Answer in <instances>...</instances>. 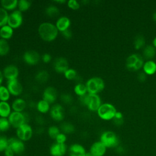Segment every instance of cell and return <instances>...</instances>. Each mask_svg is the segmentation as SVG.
Returning a JSON list of instances; mask_svg holds the SVG:
<instances>
[{
	"mask_svg": "<svg viewBox=\"0 0 156 156\" xmlns=\"http://www.w3.org/2000/svg\"><path fill=\"white\" fill-rule=\"evenodd\" d=\"M38 32L40 38L48 42L55 40L58 34V30L55 25L49 22H44L40 24Z\"/></svg>",
	"mask_w": 156,
	"mask_h": 156,
	"instance_id": "obj_1",
	"label": "cell"
},
{
	"mask_svg": "<svg viewBox=\"0 0 156 156\" xmlns=\"http://www.w3.org/2000/svg\"><path fill=\"white\" fill-rule=\"evenodd\" d=\"M79 100L81 104L86 105L91 111H98L99 107L101 105V98L97 94H89L79 97Z\"/></svg>",
	"mask_w": 156,
	"mask_h": 156,
	"instance_id": "obj_2",
	"label": "cell"
},
{
	"mask_svg": "<svg viewBox=\"0 0 156 156\" xmlns=\"http://www.w3.org/2000/svg\"><path fill=\"white\" fill-rule=\"evenodd\" d=\"M87 92L89 94H97L102 91L105 87L103 79L99 77H93L89 79L85 83Z\"/></svg>",
	"mask_w": 156,
	"mask_h": 156,
	"instance_id": "obj_3",
	"label": "cell"
},
{
	"mask_svg": "<svg viewBox=\"0 0 156 156\" xmlns=\"http://www.w3.org/2000/svg\"><path fill=\"white\" fill-rule=\"evenodd\" d=\"M29 118V115L25 113L13 111L9 116L8 119L11 126L16 129L21 125L28 123Z\"/></svg>",
	"mask_w": 156,
	"mask_h": 156,
	"instance_id": "obj_4",
	"label": "cell"
},
{
	"mask_svg": "<svg viewBox=\"0 0 156 156\" xmlns=\"http://www.w3.org/2000/svg\"><path fill=\"white\" fill-rule=\"evenodd\" d=\"M97 112L100 118L104 120H110L113 119L116 113V110L112 104L104 103L101 104Z\"/></svg>",
	"mask_w": 156,
	"mask_h": 156,
	"instance_id": "obj_5",
	"label": "cell"
},
{
	"mask_svg": "<svg viewBox=\"0 0 156 156\" xmlns=\"http://www.w3.org/2000/svg\"><path fill=\"white\" fill-rule=\"evenodd\" d=\"M107 148L115 147L119 144V140L116 135L112 131L104 132L99 140Z\"/></svg>",
	"mask_w": 156,
	"mask_h": 156,
	"instance_id": "obj_6",
	"label": "cell"
},
{
	"mask_svg": "<svg viewBox=\"0 0 156 156\" xmlns=\"http://www.w3.org/2000/svg\"><path fill=\"white\" fill-rule=\"evenodd\" d=\"M16 137L23 142L30 140L33 135V129L28 124L26 123L16 129Z\"/></svg>",
	"mask_w": 156,
	"mask_h": 156,
	"instance_id": "obj_7",
	"label": "cell"
},
{
	"mask_svg": "<svg viewBox=\"0 0 156 156\" xmlns=\"http://www.w3.org/2000/svg\"><path fill=\"white\" fill-rule=\"evenodd\" d=\"M143 65L142 57L140 54H133L129 55L126 60V66L130 71L140 69Z\"/></svg>",
	"mask_w": 156,
	"mask_h": 156,
	"instance_id": "obj_8",
	"label": "cell"
},
{
	"mask_svg": "<svg viewBox=\"0 0 156 156\" xmlns=\"http://www.w3.org/2000/svg\"><path fill=\"white\" fill-rule=\"evenodd\" d=\"M23 21L22 12L18 10H15L9 15L7 24L12 29H16L21 26Z\"/></svg>",
	"mask_w": 156,
	"mask_h": 156,
	"instance_id": "obj_9",
	"label": "cell"
},
{
	"mask_svg": "<svg viewBox=\"0 0 156 156\" xmlns=\"http://www.w3.org/2000/svg\"><path fill=\"white\" fill-rule=\"evenodd\" d=\"M8 146L14 152L15 155H21L25 151L24 142L17 137H12L8 139Z\"/></svg>",
	"mask_w": 156,
	"mask_h": 156,
	"instance_id": "obj_10",
	"label": "cell"
},
{
	"mask_svg": "<svg viewBox=\"0 0 156 156\" xmlns=\"http://www.w3.org/2000/svg\"><path fill=\"white\" fill-rule=\"evenodd\" d=\"M6 87L10 94L14 96H20L23 92V86L18 79L8 80Z\"/></svg>",
	"mask_w": 156,
	"mask_h": 156,
	"instance_id": "obj_11",
	"label": "cell"
},
{
	"mask_svg": "<svg viewBox=\"0 0 156 156\" xmlns=\"http://www.w3.org/2000/svg\"><path fill=\"white\" fill-rule=\"evenodd\" d=\"M50 116L55 121H62L65 117V110L59 104H54L49 110Z\"/></svg>",
	"mask_w": 156,
	"mask_h": 156,
	"instance_id": "obj_12",
	"label": "cell"
},
{
	"mask_svg": "<svg viewBox=\"0 0 156 156\" xmlns=\"http://www.w3.org/2000/svg\"><path fill=\"white\" fill-rule=\"evenodd\" d=\"M40 58L38 52L32 50L26 51L23 55L24 62L26 64L32 66L37 65L40 61Z\"/></svg>",
	"mask_w": 156,
	"mask_h": 156,
	"instance_id": "obj_13",
	"label": "cell"
},
{
	"mask_svg": "<svg viewBox=\"0 0 156 156\" xmlns=\"http://www.w3.org/2000/svg\"><path fill=\"white\" fill-rule=\"evenodd\" d=\"M3 76L7 81L17 79L19 75V70L16 66L14 65H9L6 66L2 71Z\"/></svg>",
	"mask_w": 156,
	"mask_h": 156,
	"instance_id": "obj_14",
	"label": "cell"
},
{
	"mask_svg": "<svg viewBox=\"0 0 156 156\" xmlns=\"http://www.w3.org/2000/svg\"><path fill=\"white\" fill-rule=\"evenodd\" d=\"M68 148L66 144H60L55 142L49 147V154L51 156H64Z\"/></svg>",
	"mask_w": 156,
	"mask_h": 156,
	"instance_id": "obj_15",
	"label": "cell"
},
{
	"mask_svg": "<svg viewBox=\"0 0 156 156\" xmlns=\"http://www.w3.org/2000/svg\"><path fill=\"white\" fill-rule=\"evenodd\" d=\"M53 68L57 73L63 74L69 68L68 62L64 57H58L55 59L53 63Z\"/></svg>",
	"mask_w": 156,
	"mask_h": 156,
	"instance_id": "obj_16",
	"label": "cell"
},
{
	"mask_svg": "<svg viewBox=\"0 0 156 156\" xmlns=\"http://www.w3.org/2000/svg\"><path fill=\"white\" fill-rule=\"evenodd\" d=\"M106 151L107 147L100 141H98L91 144L89 152L93 156H104Z\"/></svg>",
	"mask_w": 156,
	"mask_h": 156,
	"instance_id": "obj_17",
	"label": "cell"
},
{
	"mask_svg": "<svg viewBox=\"0 0 156 156\" xmlns=\"http://www.w3.org/2000/svg\"><path fill=\"white\" fill-rule=\"evenodd\" d=\"M69 156H85V148L79 143H73L68 149Z\"/></svg>",
	"mask_w": 156,
	"mask_h": 156,
	"instance_id": "obj_18",
	"label": "cell"
},
{
	"mask_svg": "<svg viewBox=\"0 0 156 156\" xmlns=\"http://www.w3.org/2000/svg\"><path fill=\"white\" fill-rule=\"evenodd\" d=\"M57 97V93L56 89L51 86L46 87L43 93V99L45 100L50 104L54 103Z\"/></svg>",
	"mask_w": 156,
	"mask_h": 156,
	"instance_id": "obj_19",
	"label": "cell"
},
{
	"mask_svg": "<svg viewBox=\"0 0 156 156\" xmlns=\"http://www.w3.org/2000/svg\"><path fill=\"white\" fill-rule=\"evenodd\" d=\"M55 25L58 32H63V31L69 29L71 26V21L67 16H63L57 19Z\"/></svg>",
	"mask_w": 156,
	"mask_h": 156,
	"instance_id": "obj_20",
	"label": "cell"
},
{
	"mask_svg": "<svg viewBox=\"0 0 156 156\" xmlns=\"http://www.w3.org/2000/svg\"><path fill=\"white\" fill-rule=\"evenodd\" d=\"M27 103L26 101L22 98L15 99L11 105L12 109L13 112H23L26 108Z\"/></svg>",
	"mask_w": 156,
	"mask_h": 156,
	"instance_id": "obj_21",
	"label": "cell"
},
{
	"mask_svg": "<svg viewBox=\"0 0 156 156\" xmlns=\"http://www.w3.org/2000/svg\"><path fill=\"white\" fill-rule=\"evenodd\" d=\"M12 113V107L7 102L0 101V117L8 118Z\"/></svg>",
	"mask_w": 156,
	"mask_h": 156,
	"instance_id": "obj_22",
	"label": "cell"
},
{
	"mask_svg": "<svg viewBox=\"0 0 156 156\" xmlns=\"http://www.w3.org/2000/svg\"><path fill=\"white\" fill-rule=\"evenodd\" d=\"M13 34V29L8 24L0 27V37L2 39L7 40L12 38Z\"/></svg>",
	"mask_w": 156,
	"mask_h": 156,
	"instance_id": "obj_23",
	"label": "cell"
},
{
	"mask_svg": "<svg viewBox=\"0 0 156 156\" xmlns=\"http://www.w3.org/2000/svg\"><path fill=\"white\" fill-rule=\"evenodd\" d=\"M17 0H2L1 1V7L6 11H14L18 7Z\"/></svg>",
	"mask_w": 156,
	"mask_h": 156,
	"instance_id": "obj_24",
	"label": "cell"
},
{
	"mask_svg": "<svg viewBox=\"0 0 156 156\" xmlns=\"http://www.w3.org/2000/svg\"><path fill=\"white\" fill-rule=\"evenodd\" d=\"M144 72L146 74H154L156 72V63L152 60H147L143 64Z\"/></svg>",
	"mask_w": 156,
	"mask_h": 156,
	"instance_id": "obj_25",
	"label": "cell"
},
{
	"mask_svg": "<svg viewBox=\"0 0 156 156\" xmlns=\"http://www.w3.org/2000/svg\"><path fill=\"white\" fill-rule=\"evenodd\" d=\"M36 108L41 113H46L50 110V104L44 99H41L37 103Z\"/></svg>",
	"mask_w": 156,
	"mask_h": 156,
	"instance_id": "obj_26",
	"label": "cell"
},
{
	"mask_svg": "<svg viewBox=\"0 0 156 156\" xmlns=\"http://www.w3.org/2000/svg\"><path fill=\"white\" fill-rule=\"evenodd\" d=\"M61 132L65 134H71L75 131L74 126L69 122H63L60 125Z\"/></svg>",
	"mask_w": 156,
	"mask_h": 156,
	"instance_id": "obj_27",
	"label": "cell"
},
{
	"mask_svg": "<svg viewBox=\"0 0 156 156\" xmlns=\"http://www.w3.org/2000/svg\"><path fill=\"white\" fill-rule=\"evenodd\" d=\"M74 91L79 97L83 96L88 93L85 84L82 83H77L74 87Z\"/></svg>",
	"mask_w": 156,
	"mask_h": 156,
	"instance_id": "obj_28",
	"label": "cell"
},
{
	"mask_svg": "<svg viewBox=\"0 0 156 156\" xmlns=\"http://www.w3.org/2000/svg\"><path fill=\"white\" fill-rule=\"evenodd\" d=\"M35 78L39 83H45L49 79V74L45 70H40L36 73Z\"/></svg>",
	"mask_w": 156,
	"mask_h": 156,
	"instance_id": "obj_29",
	"label": "cell"
},
{
	"mask_svg": "<svg viewBox=\"0 0 156 156\" xmlns=\"http://www.w3.org/2000/svg\"><path fill=\"white\" fill-rule=\"evenodd\" d=\"M60 12L58 8L54 5H50L48 6L45 9V13L49 17L54 18L58 15Z\"/></svg>",
	"mask_w": 156,
	"mask_h": 156,
	"instance_id": "obj_30",
	"label": "cell"
},
{
	"mask_svg": "<svg viewBox=\"0 0 156 156\" xmlns=\"http://www.w3.org/2000/svg\"><path fill=\"white\" fill-rule=\"evenodd\" d=\"M10 46L7 40L0 38V56H5L9 52Z\"/></svg>",
	"mask_w": 156,
	"mask_h": 156,
	"instance_id": "obj_31",
	"label": "cell"
},
{
	"mask_svg": "<svg viewBox=\"0 0 156 156\" xmlns=\"http://www.w3.org/2000/svg\"><path fill=\"white\" fill-rule=\"evenodd\" d=\"M155 52L156 51H155V47L151 45H148L144 49L143 55L145 58L147 59H150L153 58L155 56Z\"/></svg>",
	"mask_w": 156,
	"mask_h": 156,
	"instance_id": "obj_32",
	"label": "cell"
},
{
	"mask_svg": "<svg viewBox=\"0 0 156 156\" xmlns=\"http://www.w3.org/2000/svg\"><path fill=\"white\" fill-rule=\"evenodd\" d=\"M10 94L7 88V87L1 85L0 86V101L7 102L10 99Z\"/></svg>",
	"mask_w": 156,
	"mask_h": 156,
	"instance_id": "obj_33",
	"label": "cell"
},
{
	"mask_svg": "<svg viewBox=\"0 0 156 156\" xmlns=\"http://www.w3.org/2000/svg\"><path fill=\"white\" fill-rule=\"evenodd\" d=\"M9 15L7 11L0 7V27L7 24Z\"/></svg>",
	"mask_w": 156,
	"mask_h": 156,
	"instance_id": "obj_34",
	"label": "cell"
},
{
	"mask_svg": "<svg viewBox=\"0 0 156 156\" xmlns=\"http://www.w3.org/2000/svg\"><path fill=\"white\" fill-rule=\"evenodd\" d=\"M31 6L30 1L28 0H20L18 2V9L21 12H24L29 10Z\"/></svg>",
	"mask_w": 156,
	"mask_h": 156,
	"instance_id": "obj_35",
	"label": "cell"
},
{
	"mask_svg": "<svg viewBox=\"0 0 156 156\" xmlns=\"http://www.w3.org/2000/svg\"><path fill=\"white\" fill-rule=\"evenodd\" d=\"M11 125L8 118L0 117V132H5L9 130Z\"/></svg>",
	"mask_w": 156,
	"mask_h": 156,
	"instance_id": "obj_36",
	"label": "cell"
},
{
	"mask_svg": "<svg viewBox=\"0 0 156 156\" xmlns=\"http://www.w3.org/2000/svg\"><path fill=\"white\" fill-rule=\"evenodd\" d=\"M60 129L56 126H51L48 129V134L49 136L55 140L57 136L60 133Z\"/></svg>",
	"mask_w": 156,
	"mask_h": 156,
	"instance_id": "obj_37",
	"label": "cell"
},
{
	"mask_svg": "<svg viewBox=\"0 0 156 156\" xmlns=\"http://www.w3.org/2000/svg\"><path fill=\"white\" fill-rule=\"evenodd\" d=\"M65 77L68 80H74L77 77V71L73 68H68L64 73Z\"/></svg>",
	"mask_w": 156,
	"mask_h": 156,
	"instance_id": "obj_38",
	"label": "cell"
},
{
	"mask_svg": "<svg viewBox=\"0 0 156 156\" xmlns=\"http://www.w3.org/2000/svg\"><path fill=\"white\" fill-rule=\"evenodd\" d=\"M145 43V40L144 37L141 35H137L134 40V46L136 49H138L143 46V45Z\"/></svg>",
	"mask_w": 156,
	"mask_h": 156,
	"instance_id": "obj_39",
	"label": "cell"
},
{
	"mask_svg": "<svg viewBox=\"0 0 156 156\" xmlns=\"http://www.w3.org/2000/svg\"><path fill=\"white\" fill-rule=\"evenodd\" d=\"M8 139L5 136L0 135V152H4L5 149L8 147Z\"/></svg>",
	"mask_w": 156,
	"mask_h": 156,
	"instance_id": "obj_40",
	"label": "cell"
},
{
	"mask_svg": "<svg viewBox=\"0 0 156 156\" xmlns=\"http://www.w3.org/2000/svg\"><path fill=\"white\" fill-rule=\"evenodd\" d=\"M61 101L66 104H71L73 101V96L69 94L64 93L60 96Z\"/></svg>",
	"mask_w": 156,
	"mask_h": 156,
	"instance_id": "obj_41",
	"label": "cell"
},
{
	"mask_svg": "<svg viewBox=\"0 0 156 156\" xmlns=\"http://www.w3.org/2000/svg\"><path fill=\"white\" fill-rule=\"evenodd\" d=\"M67 5L69 9L73 10H78L80 8V4L76 0H69L67 2Z\"/></svg>",
	"mask_w": 156,
	"mask_h": 156,
	"instance_id": "obj_42",
	"label": "cell"
},
{
	"mask_svg": "<svg viewBox=\"0 0 156 156\" xmlns=\"http://www.w3.org/2000/svg\"><path fill=\"white\" fill-rule=\"evenodd\" d=\"M66 140H67L66 135L62 132H60L55 139L56 143H60V144H65Z\"/></svg>",
	"mask_w": 156,
	"mask_h": 156,
	"instance_id": "obj_43",
	"label": "cell"
},
{
	"mask_svg": "<svg viewBox=\"0 0 156 156\" xmlns=\"http://www.w3.org/2000/svg\"><path fill=\"white\" fill-rule=\"evenodd\" d=\"M113 121L117 125H120L123 122V117H122V114L119 112H116L114 118H113Z\"/></svg>",
	"mask_w": 156,
	"mask_h": 156,
	"instance_id": "obj_44",
	"label": "cell"
},
{
	"mask_svg": "<svg viewBox=\"0 0 156 156\" xmlns=\"http://www.w3.org/2000/svg\"><path fill=\"white\" fill-rule=\"evenodd\" d=\"M51 55L48 54V53H44V54H43V55L41 56V59L43 63H49L51 60Z\"/></svg>",
	"mask_w": 156,
	"mask_h": 156,
	"instance_id": "obj_45",
	"label": "cell"
},
{
	"mask_svg": "<svg viewBox=\"0 0 156 156\" xmlns=\"http://www.w3.org/2000/svg\"><path fill=\"white\" fill-rule=\"evenodd\" d=\"M62 36L65 39H67V40H69L72 37V32L71 30H69V29L62 32Z\"/></svg>",
	"mask_w": 156,
	"mask_h": 156,
	"instance_id": "obj_46",
	"label": "cell"
},
{
	"mask_svg": "<svg viewBox=\"0 0 156 156\" xmlns=\"http://www.w3.org/2000/svg\"><path fill=\"white\" fill-rule=\"evenodd\" d=\"M4 154L5 156H15V155L14 152L12 151V149L9 146L4 151Z\"/></svg>",
	"mask_w": 156,
	"mask_h": 156,
	"instance_id": "obj_47",
	"label": "cell"
},
{
	"mask_svg": "<svg viewBox=\"0 0 156 156\" xmlns=\"http://www.w3.org/2000/svg\"><path fill=\"white\" fill-rule=\"evenodd\" d=\"M146 74L144 72H141L138 74V79L140 82H143L146 80Z\"/></svg>",
	"mask_w": 156,
	"mask_h": 156,
	"instance_id": "obj_48",
	"label": "cell"
},
{
	"mask_svg": "<svg viewBox=\"0 0 156 156\" xmlns=\"http://www.w3.org/2000/svg\"><path fill=\"white\" fill-rule=\"evenodd\" d=\"M3 78H4V76H3V74H2V72L0 70V86L1 85V83L2 82V80H3Z\"/></svg>",
	"mask_w": 156,
	"mask_h": 156,
	"instance_id": "obj_49",
	"label": "cell"
},
{
	"mask_svg": "<svg viewBox=\"0 0 156 156\" xmlns=\"http://www.w3.org/2000/svg\"><path fill=\"white\" fill-rule=\"evenodd\" d=\"M56 3H59V4H63L65 2H66V1L65 0H57V1H54Z\"/></svg>",
	"mask_w": 156,
	"mask_h": 156,
	"instance_id": "obj_50",
	"label": "cell"
},
{
	"mask_svg": "<svg viewBox=\"0 0 156 156\" xmlns=\"http://www.w3.org/2000/svg\"><path fill=\"white\" fill-rule=\"evenodd\" d=\"M153 44H154V46L155 48H156V37L154 39V41H153Z\"/></svg>",
	"mask_w": 156,
	"mask_h": 156,
	"instance_id": "obj_51",
	"label": "cell"
},
{
	"mask_svg": "<svg viewBox=\"0 0 156 156\" xmlns=\"http://www.w3.org/2000/svg\"><path fill=\"white\" fill-rule=\"evenodd\" d=\"M153 18H154V21H156V12L153 14Z\"/></svg>",
	"mask_w": 156,
	"mask_h": 156,
	"instance_id": "obj_52",
	"label": "cell"
},
{
	"mask_svg": "<svg viewBox=\"0 0 156 156\" xmlns=\"http://www.w3.org/2000/svg\"><path fill=\"white\" fill-rule=\"evenodd\" d=\"M85 156H93V155H91V154L88 152H87V153L86 154Z\"/></svg>",
	"mask_w": 156,
	"mask_h": 156,
	"instance_id": "obj_53",
	"label": "cell"
}]
</instances>
